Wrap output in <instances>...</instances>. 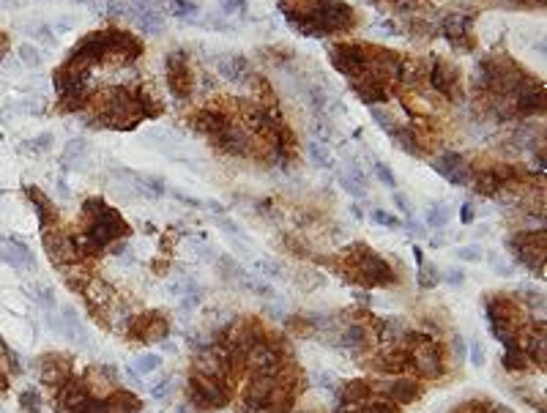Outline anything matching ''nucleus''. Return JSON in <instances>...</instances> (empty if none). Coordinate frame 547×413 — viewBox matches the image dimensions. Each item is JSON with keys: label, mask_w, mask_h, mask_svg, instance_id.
I'll list each match as a JSON object with an SVG mask.
<instances>
[{"label": "nucleus", "mask_w": 547, "mask_h": 413, "mask_svg": "<svg viewBox=\"0 0 547 413\" xmlns=\"http://www.w3.org/2000/svg\"><path fill=\"white\" fill-rule=\"evenodd\" d=\"M219 71H222V77H227L230 82H244L249 77V64H247L244 55L233 52V55L219 58Z\"/></svg>", "instance_id": "39448f33"}, {"label": "nucleus", "mask_w": 547, "mask_h": 413, "mask_svg": "<svg viewBox=\"0 0 547 413\" xmlns=\"http://www.w3.org/2000/svg\"><path fill=\"white\" fill-rule=\"evenodd\" d=\"M309 157H312V161H315L318 167H323V170L334 167V157H331V151L326 148V143H321V140H312V143H309Z\"/></svg>", "instance_id": "9b49d317"}, {"label": "nucleus", "mask_w": 547, "mask_h": 413, "mask_svg": "<svg viewBox=\"0 0 547 413\" xmlns=\"http://www.w3.org/2000/svg\"><path fill=\"white\" fill-rule=\"evenodd\" d=\"M161 6H164L167 14H173L178 20H187L192 25H197V20H200V6L192 0H161Z\"/></svg>", "instance_id": "423d86ee"}, {"label": "nucleus", "mask_w": 547, "mask_h": 413, "mask_svg": "<svg viewBox=\"0 0 547 413\" xmlns=\"http://www.w3.org/2000/svg\"><path fill=\"white\" fill-rule=\"evenodd\" d=\"M444 31H446V36H451V38L457 41L460 36H468V33H471V20L462 17V14H449V17L444 20Z\"/></svg>", "instance_id": "6e6552de"}, {"label": "nucleus", "mask_w": 547, "mask_h": 413, "mask_svg": "<svg viewBox=\"0 0 547 413\" xmlns=\"http://www.w3.org/2000/svg\"><path fill=\"white\" fill-rule=\"evenodd\" d=\"M386 394L397 397V403H408L416 397V383L414 381H394L386 386Z\"/></svg>", "instance_id": "9d476101"}, {"label": "nucleus", "mask_w": 547, "mask_h": 413, "mask_svg": "<svg viewBox=\"0 0 547 413\" xmlns=\"http://www.w3.org/2000/svg\"><path fill=\"white\" fill-rule=\"evenodd\" d=\"M361 413H397L391 405H384V403H375V405H367Z\"/></svg>", "instance_id": "412c9836"}, {"label": "nucleus", "mask_w": 547, "mask_h": 413, "mask_svg": "<svg viewBox=\"0 0 547 413\" xmlns=\"http://www.w3.org/2000/svg\"><path fill=\"white\" fill-rule=\"evenodd\" d=\"M446 222H449V214H446V208H444V205H435V208H430V211H427V227L438 230V227H444Z\"/></svg>", "instance_id": "f8f14e48"}, {"label": "nucleus", "mask_w": 547, "mask_h": 413, "mask_svg": "<svg viewBox=\"0 0 547 413\" xmlns=\"http://www.w3.org/2000/svg\"><path fill=\"white\" fill-rule=\"evenodd\" d=\"M432 167H435L449 184H454V187H465V184L471 181V167H468V161H465V157H460V154H454V151L441 154L438 159L432 161Z\"/></svg>", "instance_id": "7ed1b4c3"}, {"label": "nucleus", "mask_w": 547, "mask_h": 413, "mask_svg": "<svg viewBox=\"0 0 547 413\" xmlns=\"http://www.w3.org/2000/svg\"><path fill=\"white\" fill-rule=\"evenodd\" d=\"M85 151H88V143H85V140H71L64 151V164L66 161H71V159H80Z\"/></svg>", "instance_id": "ddd939ff"}, {"label": "nucleus", "mask_w": 547, "mask_h": 413, "mask_svg": "<svg viewBox=\"0 0 547 413\" xmlns=\"http://www.w3.org/2000/svg\"><path fill=\"white\" fill-rule=\"evenodd\" d=\"M189 389H192V400L200 405V408H225L227 405L225 389L214 381V378H200V375H194Z\"/></svg>", "instance_id": "f03ea898"}, {"label": "nucleus", "mask_w": 547, "mask_h": 413, "mask_svg": "<svg viewBox=\"0 0 547 413\" xmlns=\"http://www.w3.org/2000/svg\"><path fill=\"white\" fill-rule=\"evenodd\" d=\"M471 364L474 367H484V350L479 340H471Z\"/></svg>", "instance_id": "a211bd4d"}, {"label": "nucleus", "mask_w": 547, "mask_h": 413, "mask_svg": "<svg viewBox=\"0 0 547 413\" xmlns=\"http://www.w3.org/2000/svg\"><path fill=\"white\" fill-rule=\"evenodd\" d=\"M3 389H6V378H3V375H0V391H3Z\"/></svg>", "instance_id": "a878e982"}, {"label": "nucleus", "mask_w": 547, "mask_h": 413, "mask_svg": "<svg viewBox=\"0 0 547 413\" xmlns=\"http://www.w3.org/2000/svg\"><path fill=\"white\" fill-rule=\"evenodd\" d=\"M446 280H449V282H454V285H460V282H462V271L451 268V271H446Z\"/></svg>", "instance_id": "5701e85b"}, {"label": "nucleus", "mask_w": 547, "mask_h": 413, "mask_svg": "<svg viewBox=\"0 0 547 413\" xmlns=\"http://www.w3.org/2000/svg\"><path fill=\"white\" fill-rule=\"evenodd\" d=\"M225 14H235V11H244L247 8V0H219Z\"/></svg>", "instance_id": "aec40b11"}, {"label": "nucleus", "mask_w": 547, "mask_h": 413, "mask_svg": "<svg viewBox=\"0 0 547 413\" xmlns=\"http://www.w3.org/2000/svg\"><path fill=\"white\" fill-rule=\"evenodd\" d=\"M161 367V356L159 353H143V356H137L134 358V375H151V372H156Z\"/></svg>", "instance_id": "1a4fd4ad"}, {"label": "nucleus", "mask_w": 547, "mask_h": 413, "mask_svg": "<svg viewBox=\"0 0 547 413\" xmlns=\"http://www.w3.org/2000/svg\"><path fill=\"white\" fill-rule=\"evenodd\" d=\"M20 403H22V408H25V411H38V408H41V400H38V394H36V391H22Z\"/></svg>", "instance_id": "f3484780"}, {"label": "nucleus", "mask_w": 547, "mask_h": 413, "mask_svg": "<svg viewBox=\"0 0 547 413\" xmlns=\"http://www.w3.org/2000/svg\"><path fill=\"white\" fill-rule=\"evenodd\" d=\"M340 184H342V189L348 191V194H353V197H367V181H364V175L356 167L340 173Z\"/></svg>", "instance_id": "0eeeda50"}, {"label": "nucleus", "mask_w": 547, "mask_h": 413, "mask_svg": "<svg viewBox=\"0 0 547 413\" xmlns=\"http://www.w3.org/2000/svg\"><path fill=\"white\" fill-rule=\"evenodd\" d=\"M474 219V211H471V205H462V222L468 224Z\"/></svg>", "instance_id": "b1692460"}, {"label": "nucleus", "mask_w": 547, "mask_h": 413, "mask_svg": "<svg viewBox=\"0 0 547 413\" xmlns=\"http://www.w3.org/2000/svg\"><path fill=\"white\" fill-rule=\"evenodd\" d=\"M20 58H22V64L25 66L41 64V52H38L36 47H31V44H22V47H20Z\"/></svg>", "instance_id": "4468645a"}, {"label": "nucleus", "mask_w": 547, "mask_h": 413, "mask_svg": "<svg viewBox=\"0 0 547 413\" xmlns=\"http://www.w3.org/2000/svg\"><path fill=\"white\" fill-rule=\"evenodd\" d=\"M167 85L170 91L178 96V99H189L194 88L192 71H189V64H187V55L184 52H173L167 58Z\"/></svg>", "instance_id": "f257e3e1"}, {"label": "nucleus", "mask_w": 547, "mask_h": 413, "mask_svg": "<svg viewBox=\"0 0 547 413\" xmlns=\"http://www.w3.org/2000/svg\"><path fill=\"white\" fill-rule=\"evenodd\" d=\"M372 222L386 224V227H391V230H397V227L402 224V219H397L394 214H386V211H372Z\"/></svg>", "instance_id": "dca6fc26"}, {"label": "nucleus", "mask_w": 547, "mask_h": 413, "mask_svg": "<svg viewBox=\"0 0 547 413\" xmlns=\"http://www.w3.org/2000/svg\"><path fill=\"white\" fill-rule=\"evenodd\" d=\"M50 140H52V134H41V137H36L31 143H36V145H33L36 151H47V148H50Z\"/></svg>", "instance_id": "4be33fe9"}, {"label": "nucleus", "mask_w": 547, "mask_h": 413, "mask_svg": "<svg viewBox=\"0 0 547 413\" xmlns=\"http://www.w3.org/2000/svg\"><path fill=\"white\" fill-rule=\"evenodd\" d=\"M0 257L8 266H14V268H28V266H33L31 249L22 241H17V238H0Z\"/></svg>", "instance_id": "20e7f679"}, {"label": "nucleus", "mask_w": 547, "mask_h": 413, "mask_svg": "<svg viewBox=\"0 0 547 413\" xmlns=\"http://www.w3.org/2000/svg\"><path fill=\"white\" fill-rule=\"evenodd\" d=\"M375 175L386 184L388 189H394L397 187V178H394V173H391V167L388 164H384V161H375Z\"/></svg>", "instance_id": "2eb2a0df"}, {"label": "nucleus", "mask_w": 547, "mask_h": 413, "mask_svg": "<svg viewBox=\"0 0 547 413\" xmlns=\"http://www.w3.org/2000/svg\"><path fill=\"white\" fill-rule=\"evenodd\" d=\"M0 6H6V8H17V6H22V0H0Z\"/></svg>", "instance_id": "393cba45"}, {"label": "nucleus", "mask_w": 547, "mask_h": 413, "mask_svg": "<svg viewBox=\"0 0 547 413\" xmlns=\"http://www.w3.org/2000/svg\"><path fill=\"white\" fill-rule=\"evenodd\" d=\"M460 260H471V263H476V260H482V249L476 247V244H471V247H462L460 249Z\"/></svg>", "instance_id": "6ab92c4d"}]
</instances>
